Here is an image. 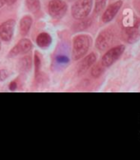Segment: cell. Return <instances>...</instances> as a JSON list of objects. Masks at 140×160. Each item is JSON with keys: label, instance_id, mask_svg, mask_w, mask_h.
I'll use <instances>...</instances> for the list:
<instances>
[{"label": "cell", "instance_id": "21", "mask_svg": "<svg viewBox=\"0 0 140 160\" xmlns=\"http://www.w3.org/2000/svg\"><path fill=\"white\" fill-rule=\"evenodd\" d=\"M5 2H6L8 5L11 6V5H13V4L16 2V0H5Z\"/></svg>", "mask_w": 140, "mask_h": 160}, {"label": "cell", "instance_id": "11", "mask_svg": "<svg viewBox=\"0 0 140 160\" xmlns=\"http://www.w3.org/2000/svg\"><path fill=\"white\" fill-rule=\"evenodd\" d=\"M32 25V18L30 15H25L24 17H22L21 21H20V33L22 35H26L30 30L31 27Z\"/></svg>", "mask_w": 140, "mask_h": 160}, {"label": "cell", "instance_id": "17", "mask_svg": "<svg viewBox=\"0 0 140 160\" xmlns=\"http://www.w3.org/2000/svg\"><path fill=\"white\" fill-rule=\"evenodd\" d=\"M92 23V20L91 19H81V22H79L77 25H76V28L77 30H85L87 29L88 27H90Z\"/></svg>", "mask_w": 140, "mask_h": 160}, {"label": "cell", "instance_id": "2", "mask_svg": "<svg viewBox=\"0 0 140 160\" xmlns=\"http://www.w3.org/2000/svg\"><path fill=\"white\" fill-rule=\"evenodd\" d=\"M122 38L129 44H133L138 41L140 38V19L132 21L129 25L123 28Z\"/></svg>", "mask_w": 140, "mask_h": 160}, {"label": "cell", "instance_id": "9", "mask_svg": "<svg viewBox=\"0 0 140 160\" xmlns=\"http://www.w3.org/2000/svg\"><path fill=\"white\" fill-rule=\"evenodd\" d=\"M96 58H97V55L95 52H91L88 55H86L81 60V62H80V64L78 66V70H77L78 74L82 75L85 72H87L89 71V69L96 62Z\"/></svg>", "mask_w": 140, "mask_h": 160}, {"label": "cell", "instance_id": "14", "mask_svg": "<svg viewBox=\"0 0 140 160\" xmlns=\"http://www.w3.org/2000/svg\"><path fill=\"white\" fill-rule=\"evenodd\" d=\"M32 67V59L30 56H25L19 60V68L22 72H28Z\"/></svg>", "mask_w": 140, "mask_h": 160}, {"label": "cell", "instance_id": "6", "mask_svg": "<svg viewBox=\"0 0 140 160\" xmlns=\"http://www.w3.org/2000/svg\"><path fill=\"white\" fill-rule=\"evenodd\" d=\"M49 13L55 19H60L67 12V5L62 0H52L48 6Z\"/></svg>", "mask_w": 140, "mask_h": 160}, {"label": "cell", "instance_id": "8", "mask_svg": "<svg viewBox=\"0 0 140 160\" xmlns=\"http://www.w3.org/2000/svg\"><path fill=\"white\" fill-rule=\"evenodd\" d=\"M123 5V2L121 1V0H119V1H116L114 3H112V5H110L103 12L102 14V21L104 23H109L111 22L112 20L115 17V15L117 14V12H119L120 8L122 7Z\"/></svg>", "mask_w": 140, "mask_h": 160}, {"label": "cell", "instance_id": "12", "mask_svg": "<svg viewBox=\"0 0 140 160\" xmlns=\"http://www.w3.org/2000/svg\"><path fill=\"white\" fill-rule=\"evenodd\" d=\"M15 47H16V49L18 51V53H27L32 50V42L30 41L29 39L23 38V39L20 40Z\"/></svg>", "mask_w": 140, "mask_h": 160}, {"label": "cell", "instance_id": "7", "mask_svg": "<svg viewBox=\"0 0 140 160\" xmlns=\"http://www.w3.org/2000/svg\"><path fill=\"white\" fill-rule=\"evenodd\" d=\"M14 27H15V21L13 19H9L4 23H2L0 25V38L6 42L10 41L13 35Z\"/></svg>", "mask_w": 140, "mask_h": 160}, {"label": "cell", "instance_id": "20", "mask_svg": "<svg viewBox=\"0 0 140 160\" xmlns=\"http://www.w3.org/2000/svg\"><path fill=\"white\" fill-rule=\"evenodd\" d=\"M16 88H17V83H16V81H12V82L10 84V89H11L12 91H15Z\"/></svg>", "mask_w": 140, "mask_h": 160}, {"label": "cell", "instance_id": "3", "mask_svg": "<svg viewBox=\"0 0 140 160\" xmlns=\"http://www.w3.org/2000/svg\"><path fill=\"white\" fill-rule=\"evenodd\" d=\"M115 39V32L114 30L109 28L105 29L99 32L96 40H95V46L98 51H107L112 44L113 43Z\"/></svg>", "mask_w": 140, "mask_h": 160}, {"label": "cell", "instance_id": "15", "mask_svg": "<svg viewBox=\"0 0 140 160\" xmlns=\"http://www.w3.org/2000/svg\"><path fill=\"white\" fill-rule=\"evenodd\" d=\"M26 5L29 11H31L32 12H36L40 9L39 0H26Z\"/></svg>", "mask_w": 140, "mask_h": 160}, {"label": "cell", "instance_id": "22", "mask_svg": "<svg viewBox=\"0 0 140 160\" xmlns=\"http://www.w3.org/2000/svg\"><path fill=\"white\" fill-rule=\"evenodd\" d=\"M5 3H6V2H5V0H0V9H1V8L4 6Z\"/></svg>", "mask_w": 140, "mask_h": 160}, {"label": "cell", "instance_id": "19", "mask_svg": "<svg viewBox=\"0 0 140 160\" xmlns=\"http://www.w3.org/2000/svg\"><path fill=\"white\" fill-rule=\"evenodd\" d=\"M9 76V72L6 70H0V81H4Z\"/></svg>", "mask_w": 140, "mask_h": 160}, {"label": "cell", "instance_id": "4", "mask_svg": "<svg viewBox=\"0 0 140 160\" xmlns=\"http://www.w3.org/2000/svg\"><path fill=\"white\" fill-rule=\"evenodd\" d=\"M92 8V0H77L72 7V15L76 20L89 16Z\"/></svg>", "mask_w": 140, "mask_h": 160}, {"label": "cell", "instance_id": "18", "mask_svg": "<svg viewBox=\"0 0 140 160\" xmlns=\"http://www.w3.org/2000/svg\"><path fill=\"white\" fill-rule=\"evenodd\" d=\"M40 66H41V59H40V55L36 52L35 54H34V68H35V75L36 76L38 75Z\"/></svg>", "mask_w": 140, "mask_h": 160}, {"label": "cell", "instance_id": "23", "mask_svg": "<svg viewBox=\"0 0 140 160\" xmlns=\"http://www.w3.org/2000/svg\"><path fill=\"white\" fill-rule=\"evenodd\" d=\"M68 1H70V2H72V1H74V0H68Z\"/></svg>", "mask_w": 140, "mask_h": 160}, {"label": "cell", "instance_id": "1", "mask_svg": "<svg viewBox=\"0 0 140 160\" xmlns=\"http://www.w3.org/2000/svg\"><path fill=\"white\" fill-rule=\"evenodd\" d=\"M92 45V37L88 34H78L72 39V58L79 60L85 56Z\"/></svg>", "mask_w": 140, "mask_h": 160}, {"label": "cell", "instance_id": "16", "mask_svg": "<svg viewBox=\"0 0 140 160\" xmlns=\"http://www.w3.org/2000/svg\"><path fill=\"white\" fill-rule=\"evenodd\" d=\"M107 0H95V4H94V12L96 14L101 13L106 6Z\"/></svg>", "mask_w": 140, "mask_h": 160}, {"label": "cell", "instance_id": "5", "mask_svg": "<svg viewBox=\"0 0 140 160\" xmlns=\"http://www.w3.org/2000/svg\"><path fill=\"white\" fill-rule=\"evenodd\" d=\"M125 52V45H117L114 46L111 49H109L104 55L101 58V62L102 65L105 68H109L111 67L112 64H114L117 60L121 57V55L123 54V52Z\"/></svg>", "mask_w": 140, "mask_h": 160}, {"label": "cell", "instance_id": "13", "mask_svg": "<svg viewBox=\"0 0 140 160\" xmlns=\"http://www.w3.org/2000/svg\"><path fill=\"white\" fill-rule=\"evenodd\" d=\"M105 67L102 65L101 62H97L95 65H93L92 67V70H91V75L93 77V78H98L101 76L104 72H105Z\"/></svg>", "mask_w": 140, "mask_h": 160}, {"label": "cell", "instance_id": "10", "mask_svg": "<svg viewBox=\"0 0 140 160\" xmlns=\"http://www.w3.org/2000/svg\"><path fill=\"white\" fill-rule=\"evenodd\" d=\"M36 43L40 48L46 49L52 44V37L47 32H41L36 37Z\"/></svg>", "mask_w": 140, "mask_h": 160}]
</instances>
